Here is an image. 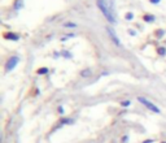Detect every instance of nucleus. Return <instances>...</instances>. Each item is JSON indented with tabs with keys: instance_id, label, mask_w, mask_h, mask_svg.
<instances>
[{
	"instance_id": "f03ea898",
	"label": "nucleus",
	"mask_w": 166,
	"mask_h": 143,
	"mask_svg": "<svg viewBox=\"0 0 166 143\" xmlns=\"http://www.w3.org/2000/svg\"><path fill=\"white\" fill-rule=\"evenodd\" d=\"M138 100L140 101V103L143 104V105H145L149 111H152V112H155V113H160V108H158V107L156 105V104H153L152 101H149L148 99L143 98V96H139V98H138Z\"/></svg>"
},
{
	"instance_id": "9d476101",
	"label": "nucleus",
	"mask_w": 166,
	"mask_h": 143,
	"mask_svg": "<svg viewBox=\"0 0 166 143\" xmlns=\"http://www.w3.org/2000/svg\"><path fill=\"white\" fill-rule=\"evenodd\" d=\"M37 73L38 74H47L48 73V69H47V68H40V69H38Z\"/></svg>"
},
{
	"instance_id": "6ab92c4d",
	"label": "nucleus",
	"mask_w": 166,
	"mask_h": 143,
	"mask_svg": "<svg viewBox=\"0 0 166 143\" xmlns=\"http://www.w3.org/2000/svg\"><path fill=\"white\" fill-rule=\"evenodd\" d=\"M152 142H153V140H144L143 143H152Z\"/></svg>"
},
{
	"instance_id": "0eeeda50",
	"label": "nucleus",
	"mask_w": 166,
	"mask_h": 143,
	"mask_svg": "<svg viewBox=\"0 0 166 143\" xmlns=\"http://www.w3.org/2000/svg\"><path fill=\"white\" fill-rule=\"evenodd\" d=\"M143 18H144V21H145V22H149V23L153 22V21L156 20L155 16H152V14H145V16H144Z\"/></svg>"
},
{
	"instance_id": "6e6552de",
	"label": "nucleus",
	"mask_w": 166,
	"mask_h": 143,
	"mask_svg": "<svg viewBox=\"0 0 166 143\" xmlns=\"http://www.w3.org/2000/svg\"><path fill=\"white\" fill-rule=\"evenodd\" d=\"M22 5H23V1H22V0H16V1H14V9L22 8Z\"/></svg>"
},
{
	"instance_id": "4468645a",
	"label": "nucleus",
	"mask_w": 166,
	"mask_h": 143,
	"mask_svg": "<svg viewBox=\"0 0 166 143\" xmlns=\"http://www.w3.org/2000/svg\"><path fill=\"white\" fill-rule=\"evenodd\" d=\"M132 17H134V14H132L131 12H129V13L126 14V20H132Z\"/></svg>"
},
{
	"instance_id": "7ed1b4c3",
	"label": "nucleus",
	"mask_w": 166,
	"mask_h": 143,
	"mask_svg": "<svg viewBox=\"0 0 166 143\" xmlns=\"http://www.w3.org/2000/svg\"><path fill=\"white\" fill-rule=\"evenodd\" d=\"M18 61H20V59H18L17 56H12L11 59L8 60V62H7L5 70H7V72H11V70H13L14 68H16V65L18 64Z\"/></svg>"
},
{
	"instance_id": "2eb2a0df",
	"label": "nucleus",
	"mask_w": 166,
	"mask_h": 143,
	"mask_svg": "<svg viewBox=\"0 0 166 143\" xmlns=\"http://www.w3.org/2000/svg\"><path fill=\"white\" fill-rule=\"evenodd\" d=\"M162 35H163V30H161V29H160V30H157V37L161 38Z\"/></svg>"
},
{
	"instance_id": "9b49d317",
	"label": "nucleus",
	"mask_w": 166,
	"mask_h": 143,
	"mask_svg": "<svg viewBox=\"0 0 166 143\" xmlns=\"http://www.w3.org/2000/svg\"><path fill=\"white\" fill-rule=\"evenodd\" d=\"M82 77H90V74H91V70L90 69H86V70H83L82 72Z\"/></svg>"
},
{
	"instance_id": "ddd939ff",
	"label": "nucleus",
	"mask_w": 166,
	"mask_h": 143,
	"mask_svg": "<svg viewBox=\"0 0 166 143\" xmlns=\"http://www.w3.org/2000/svg\"><path fill=\"white\" fill-rule=\"evenodd\" d=\"M64 28H77V23H74V22H66V23H64Z\"/></svg>"
},
{
	"instance_id": "f3484780",
	"label": "nucleus",
	"mask_w": 166,
	"mask_h": 143,
	"mask_svg": "<svg viewBox=\"0 0 166 143\" xmlns=\"http://www.w3.org/2000/svg\"><path fill=\"white\" fill-rule=\"evenodd\" d=\"M149 1H151L152 4H158V3L161 1V0H149Z\"/></svg>"
},
{
	"instance_id": "f8f14e48",
	"label": "nucleus",
	"mask_w": 166,
	"mask_h": 143,
	"mask_svg": "<svg viewBox=\"0 0 166 143\" xmlns=\"http://www.w3.org/2000/svg\"><path fill=\"white\" fill-rule=\"evenodd\" d=\"M61 55H62L64 57H66V59H70V57H71V53H70V52H68V51H62Z\"/></svg>"
},
{
	"instance_id": "39448f33",
	"label": "nucleus",
	"mask_w": 166,
	"mask_h": 143,
	"mask_svg": "<svg viewBox=\"0 0 166 143\" xmlns=\"http://www.w3.org/2000/svg\"><path fill=\"white\" fill-rule=\"evenodd\" d=\"M4 38L5 39H11V40H18L20 39V35L16 33H5L4 34Z\"/></svg>"
},
{
	"instance_id": "1a4fd4ad",
	"label": "nucleus",
	"mask_w": 166,
	"mask_h": 143,
	"mask_svg": "<svg viewBox=\"0 0 166 143\" xmlns=\"http://www.w3.org/2000/svg\"><path fill=\"white\" fill-rule=\"evenodd\" d=\"M157 53L160 55V56H165V55H166V48L158 47V48H157Z\"/></svg>"
},
{
	"instance_id": "aec40b11",
	"label": "nucleus",
	"mask_w": 166,
	"mask_h": 143,
	"mask_svg": "<svg viewBox=\"0 0 166 143\" xmlns=\"http://www.w3.org/2000/svg\"><path fill=\"white\" fill-rule=\"evenodd\" d=\"M162 143H166V142H162Z\"/></svg>"
},
{
	"instance_id": "a211bd4d",
	"label": "nucleus",
	"mask_w": 166,
	"mask_h": 143,
	"mask_svg": "<svg viewBox=\"0 0 166 143\" xmlns=\"http://www.w3.org/2000/svg\"><path fill=\"white\" fill-rule=\"evenodd\" d=\"M127 138H129V137H127V135H125V137L122 138V142H123V143H125V142H127Z\"/></svg>"
},
{
	"instance_id": "20e7f679",
	"label": "nucleus",
	"mask_w": 166,
	"mask_h": 143,
	"mask_svg": "<svg viewBox=\"0 0 166 143\" xmlns=\"http://www.w3.org/2000/svg\"><path fill=\"white\" fill-rule=\"evenodd\" d=\"M107 31H108V33H109V37L112 38V40H113V42H114V44H115V46H118V47H119V46H121V40L118 39V37H117V35H115V34L113 33V30H112V29L107 28Z\"/></svg>"
},
{
	"instance_id": "f257e3e1",
	"label": "nucleus",
	"mask_w": 166,
	"mask_h": 143,
	"mask_svg": "<svg viewBox=\"0 0 166 143\" xmlns=\"http://www.w3.org/2000/svg\"><path fill=\"white\" fill-rule=\"evenodd\" d=\"M97 7L100 8V11L103 12V14L105 16V18H107L110 23H115V22H117V21H115V17H114V13H113V12L110 11L107 5H105L103 0H97Z\"/></svg>"
},
{
	"instance_id": "423d86ee",
	"label": "nucleus",
	"mask_w": 166,
	"mask_h": 143,
	"mask_svg": "<svg viewBox=\"0 0 166 143\" xmlns=\"http://www.w3.org/2000/svg\"><path fill=\"white\" fill-rule=\"evenodd\" d=\"M103 1H104V4H105V5H107L112 12L114 11V0H103Z\"/></svg>"
},
{
	"instance_id": "dca6fc26",
	"label": "nucleus",
	"mask_w": 166,
	"mask_h": 143,
	"mask_svg": "<svg viewBox=\"0 0 166 143\" xmlns=\"http://www.w3.org/2000/svg\"><path fill=\"white\" fill-rule=\"evenodd\" d=\"M122 107H127V105H130V101L129 100H126V101H122V104H121Z\"/></svg>"
}]
</instances>
